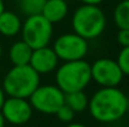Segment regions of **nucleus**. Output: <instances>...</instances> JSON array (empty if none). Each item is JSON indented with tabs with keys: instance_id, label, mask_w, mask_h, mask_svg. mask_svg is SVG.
Returning <instances> with one entry per match:
<instances>
[{
	"instance_id": "f03ea898",
	"label": "nucleus",
	"mask_w": 129,
	"mask_h": 127,
	"mask_svg": "<svg viewBox=\"0 0 129 127\" xmlns=\"http://www.w3.org/2000/svg\"><path fill=\"white\" fill-rule=\"evenodd\" d=\"M107 26V18L99 5L82 4L78 6L72 16L73 33L85 40L99 38Z\"/></svg>"
},
{
	"instance_id": "2eb2a0df",
	"label": "nucleus",
	"mask_w": 129,
	"mask_h": 127,
	"mask_svg": "<svg viewBox=\"0 0 129 127\" xmlns=\"http://www.w3.org/2000/svg\"><path fill=\"white\" fill-rule=\"evenodd\" d=\"M113 20L118 29L129 30V0H122L114 8Z\"/></svg>"
},
{
	"instance_id": "dca6fc26",
	"label": "nucleus",
	"mask_w": 129,
	"mask_h": 127,
	"mask_svg": "<svg viewBox=\"0 0 129 127\" xmlns=\"http://www.w3.org/2000/svg\"><path fill=\"white\" fill-rule=\"evenodd\" d=\"M45 0H18L19 9L26 16L42 14Z\"/></svg>"
},
{
	"instance_id": "f3484780",
	"label": "nucleus",
	"mask_w": 129,
	"mask_h": 127,
	"mask_svg": "<svg viewBox=\"0 0 129 127\" xmlns=\"http://www.w3.org/2000/svg\"><path fill=\"white\" fill-rule=\"evenodd\" d=\"M115 61H117L119 69L122 70L123 75L129 76V46L122 47V50L119 51L118 57H117Z\"/></svg>"
},
{
	"instance_id": "393cba45",
	"label": "nucleus",
	"mask_w": 129,
	"mask_h": 127,
	"mask_svg": "<svg viewBox=\"0 0 129 127\" xmlns=\"http://www.w3.org/2000/svg\"><path fill=\"white\" fill-rule=\"evenodd\" d=\"M1 55H3V47H1V44H0V59H1Z\"/></svg>"
},
{
	"instance_id": "5701e85b",
	"label": "nucleus",
	"mask_w": 129,
	"mask_h": 127,
	"mask_svg": "<svg viewBox=\"0 0 129 127\" xmlns=\"http://www.w3.org/2000/svg\"><path fill=\"white\" fill-rule=\"evenodd\" d=\"M67 127H86V126L83 125V123H69Z\"/></svg>"
},
{
	"instance_id": "6e6552de",
	"label": "nucleus",
	"mask_w": 129,
	"mask_h": 127,
	"mask_svg": "<svg viewBox=\"0 0 129 127\" xmlns=\"http://www.w3.org/2000/svg\"><path fill=\"white\" fill-rule=\"evenodd\" d=\"M91 81L96 82L100 87H118L124 75L118 64L113 59L102 57L90 65Z\"/></svg>"
},
{
	"instance_id": "a211bd4d",
	"label": "nucleus",
	"mask_w": 129,
	"mask_h": 127,
	"mask_svg": "<svg viewBox=\"0 0 129 127\" xmlns=\"http://www.w3.org/2000/svg\"><path fill=\"white\" fill-rule=\"evenodd\" d=\"M56 117L59 118V121L64 122V123H72V121L74 120V116H75V112L69 107L67 106L65 103L56 111Z\"/></svg>"
},
{
	"instance_id": "7ed1b4c3",
	"label": "nucleus",
	"mask_w": 129,
	"mask_h": 127,
	"mask_svg": "<svg viewBox=\"0 0 129 127\" xmlns=\"http://www.w3.org/2000/svg\"><path fill=\"white\" fill-rule=\"evenodd\" d=\"M40 85V75L29 65L13 66L3 80V90L9 97L29 98Z\"/></svg>"
},
{
	"instance_id": "9d476101",
	"label": "nucleus",
	"mask_w": 129,
	"mask_h": 127,
	"mask_svg": "<svg viewBox=\"0 0 129 127\" xmlns=\"http://www.w3.org/2000/svg\"><path fill=\"white\" fill-rule=\"evenodd\" d=\"M29 66L39 75H46L55 71L59 66V59L53 47L44 46L33 50Z\"/></svg>"
},
{
	"instance_id": "0eeeda50",
	"label": "nucleus",
	"mask_w": 129,
	"mask_h": 127,
	"mask_svg": "<svg viewBox=\"0 0 129 127\" xmlns=\"http://www.w3.org/2000/svg\"><path fill=\"white\" fill-rule=\"evenodd\" d=\"M53 50L56 54L59 61L68 62L84 60L89 50V45L88 40L77 35L75 33H67L56 38L53 45Z\"/></svg>"
},
{
	"instance_id": "423d86ee",
	"label": "nucleus",
	"mask_w": 129,
	"mask_h": 127,
	"mask_svg": "<svg viewBox=\"0 0 129 127\" xmlns=\"http://www.w3.org/2000/svg\"><path fill=\"white\" fill-rule=\"evenodd\" d=\"M65 93L56 85H39L29 97L33 110L44 115H55L64 105Z\"/></svg>"
},
{
	"instance_id": "ddd939ff",
	"label": "nucleus",
	"mask_w": 129,
	"mask_h": 127,
	"mask_svg": "<svg viewBox=\"0 0 129 127\" xmlns=\"http://www.w3.org/2000/svg\"><path fill=\"white\" fill-rule=\"evenodd\" d=\"M33 49L23 40L15 41L9 49V59L13 66H24L29 65Z\"/></svg>"
},
{
	"instance_id": "1a4fd4ad",
	"label": "nucleus",
	"mask_w": 129,
	"mask_h": 127,
	"mask_svg": "<svg viewBox=\"0 0 129 127\" xmlns=\"http://www.w3.org/2000/svg\"><path fill=\"white\" fill-rule=\"evenodd\" d=\"M1 115L4 116L5 121L11 125H24L33 116V107L26 98H18V97H8L5 98L1 108Z\"/></svg>"
},
{
	"instance_id": "412c9836",
	"label": "nucleus",
	"mask_w": 129,
	"mask_h": 127,
	"mask_svg": "<svg viewBox=\"0 0 129 127\" xmlns=\"http://www.w3.org/2000/svg\"><path fill=\"white\" fill-rule=\"evenodd\" d=\"M5 92H4V90H3V87L0 86V108H1V106H3V103H4V101H5Z\"/></svg>"
},
{
	"instance_id": "20e7f679",
	"label": "nucleus",
	"mask_w": 129,
	"mask_h": 127,
	"mask_svg": "<svg viewBox=\"0 0 129 127\" xmlns=\"http://www.w3.org/2000/svg\"><path fill=\"white\" fill-rule=\"evenodd\" d=\"M55 71L56 86L64 93L84 91L91 81L90 64L85 60L63 62V65L58 66Z\"/></svg>"
},
{
	"instance_id": "4468645a",
	"label": "nucleus",
	"mask_w": 129,
	"mask_h": 127,
	"mask_svg": "<svg viewBox=\"0 0 129 127\" xmlns=\"http://www.w3.org/2000/svg\"><path fill=\"white\" fill-rule=\"evenodd\" d=\"M64 103L69 106L75 113L83 112L88 108L89 103V97L86 96L84 91H75V92H69L65 93L64 96Z\"/></svg>"
},
{
	"instance_id": "6ab92c4d",
	"label": "nucleus",
	"mask_w": 129,
	"mask_h": 127,
	"mask_svg": "<svg viewBox=\"0 0 129 127\" xmlns=\"http://www.w3.org/2000/svg\"><path fill=\"white\" fill-rule=\"evenodd\" d=\"M117 41L122 47L129 46V30L119 29V31L117 34Z\"/></svg>"
},
{
	"instance_id": "a878e982",
	"label": "nucleus",
	"mask_w": 129,
	"mask_h": 127,
	"mask_svg": "<svg viewBox=\"0 0 129 127\" xmlns=\"http://www.w3.org/2000/svg\"><path fill=\"white\" fill-rule=\"evenodd\" d=\"M127 100H128V111H129V96H127Z\"/></svg>"
},
{
	"instance_id": "9b49d317",
	"label": "nucleus",
	"mask_w": 129,
	"mask_h": 127,
	"mask_svg": "<svg viewBox=\"0 0 129 127\" xmlns=\"http://www.w3.org/2000/svg\"><path fill=\"white\" fill-rule=\"evenodd\" d=\"M69 13V6L65 0H45L42 15L53 25L61 23Z\"/></svg>"
},
{
	"instance_id": "39448f33",
	"label": "nucleus",
	"mask_w": 129,
	"mask_h": 127,
	"mask_svg": "<svg viewBox=\"0 0 129 127\" xmlns=\"http://www.w3.org/2000/svg\"><path fill=\"white\" fill-rule=\"evenodd\" d=\"M21 40L33 50L48 46L53 39V24L42 14L28 16L21 25Z\"/></svg>"
},
{
	"instance_id": "aec40b11",
	"label": "nucleus",
	"mask_w": 129,
	"mask_h": 127,
	"mask_svg": "<svg viewBox=\"0 0 129 127\" xmlns=\"http://www.w3.org/2000/svg\"><path fill=\"white\" fill-rule=\"evenodd\" d=\"M82 4H88V5H99L104 0H80Z\"/></svg>"
},
{
	"instance_id": "4be33fe9",
	"label": "nucleus",
	"mask_w": 129,
	"mask_h": 127,
	"mask_svg": "<svg viewBox=\"0 0 129 127\" xmlns=\"http://www.w3.org/2000/svg\"><path fill=\"white\" fill-rule=\"evenodd\" d=\"M5 123H6V121H5L4 116H3L1 112H0V127H5Z\"/></svg>"
},
{
	"instance_id": "f257e3e1",
	"label": "nucleus",
	"mask_w": 129,
	"mask_h": 127,
	"mask_svg": "<svg viewBox=\"0 0 129 127\" xmlns=\"http://www.w3.org/2000/svg\"><path fill=\"white\" fill-rule=\"evenodd\" d=\"M88 110L98 122L119 121L128 111L127 95L118 87H100L89 98Z\"/></svg>"
},
{
	"instance_id": "b1692460",
	"label": "nucleus",
	"mask_w": 129,
	"mask_h": 127,
	"mask_svg": "<svg viewBox=\"0 0 129 127\" xmlns=\"http://www.w3.org/2000/svg\"><path fill=\"white\" fill-rule=\"evenodd\" d=\"M5 10V5H4V0H0V14Z\"/></svg>"
},
{
	"instance_id": "f8f14e48",
	"label": "nucleus",
	"mask_w": 129,
	"mask_h": 127,
	"mask_svg": "<svg viewBox=\"0 0 129 127\" xmlns=\"http://www.w3.org/2000/svg\"><path fill=\"white\" fill-rule=\"evenodd\" d=\"M21 20L14 11L4 10L0 14V34L6 38H13L21 31Z\"/></svg>"
}]
</instances>
